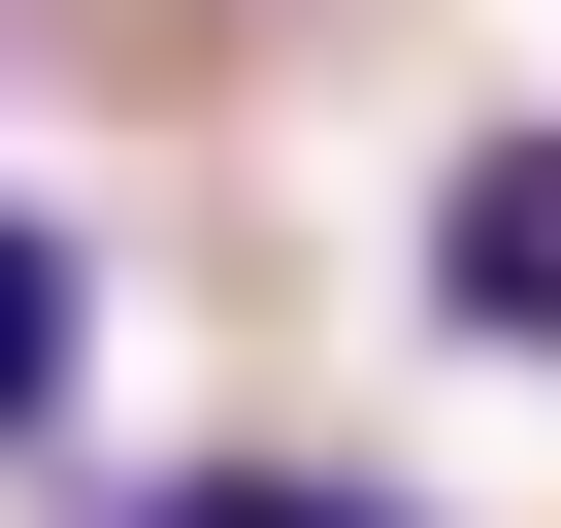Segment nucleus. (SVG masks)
<instances>
[{
	"instance_id": "obj_2",
	"label": "nucleus",
	"mask_w": 561,
	"mask_h": 528,
	"mask_svg": "<svg viewBox=\"0 0 561 528\" xmlns=\"http://www.w3.org/2000/svg\"><path fill=\"white\" fill-rule=\"evenodd\" d=\"M100 397V298H67V198H0V462Z\"/></svg>"
},
{
	"instance_id": "obj_3",
	"label": "nucleus",
	"mask_w": 561,
	"mask_h": 528,
	"mask_svg": "<svg viewBox=\"0 0 561 528\" xmlns=\"http://www.w3.org/2000/svg\"><path fill=\"white\" fill-rule=\"evenodd\" d=\"M133 528H397V495H331V462H198V495H133Z\"/></svg>"
},
{
	"instance_id": "obj_1",
	"label": "nucleus",
	"mask_w": 561,
	"mask_h": 528,
	"mask_svg": "<svg viewBox=\"0 0 561 528\" xmlns=\"http://www.w3.org/2000/svg\"><path fill=\"white\" fill-rule=\"evenodd\" d=\"M430 298H462L495 364H561V133H462V165H430Z\"/></svg>"
}]
</instances>
